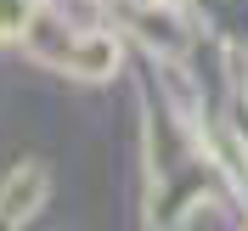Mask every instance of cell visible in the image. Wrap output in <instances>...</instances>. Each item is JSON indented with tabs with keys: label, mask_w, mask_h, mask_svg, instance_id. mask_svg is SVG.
<instances>
[{
	"label": "cell",
	"mask_w": 248,
	"mask_h": 231,
	"mask_svg": "<svg viewBox=\"0 0 248 231\" xmlns=\"http://www.w3.org/2000/svg\"><path fill=\"white\" fill-rule=\"evenodd\" d=\"M40 192H46V169L40 164H23V169L12 175V181L0 186V220H29L34 209H40Z\"/></svg>",
	"instance_id": "cell-1"
}]
</instances>
